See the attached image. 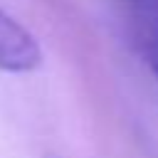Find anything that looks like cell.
<instances>
[{"label": "cell", "mask_w": 158, "mask_h": 158, "mask_svg": "<svg viewBox=\"0 0 158 158\" xmlns=\"http://www.w3.org/2000/svg\"><path fill=\"white\" fill-rule=\"evenodd\" d=\"M42 62L37 40L7 12L0 10V72L25 74L35 72Z\"/></svg>", "instance_id": "6da1fadb"}, {"label": "cell", "mask_w": 158, "mask_h": 158, "mask_svg": "<svg viewBox=\"0 0 158 158\" xmlns=\"http://www.w3.org/2000/svg\"><path fill=\"white\" fill-rule=\"evenodd\" d=\"M133 37L143 64L158 79V0H128Z\"/></svg>", "instance_id": "7a4b0ae2"}]
</instances>
